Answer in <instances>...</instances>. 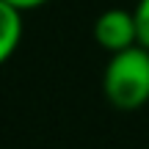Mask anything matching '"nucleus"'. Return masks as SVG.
I'll return each instance as SVG.
<instances>
[{
  "label": "nucleus",
  "instance_id": "obj_1",
  "mask_svg": "<svg viewBox=\"0 0 149 149\" xmlns=\"http://www.w3.org/2000/svg\"><path fill=\"white\" fill-rule=\"evenodd\" d=\"M102 88L113 108L138 111L149 102V47L133 44L127 50L111 53L102 74Z\"/></svg>",
  "mask_w": 149,
  "mask_h": 149
},
{
  "label": "nucleus",
  "instance_id": "obj_2",
  "mask_svg": "<svg viewBox=\"0 0 149 149\" xmlns=\"http://www.w3.org/2000/svg\"><path fill=\"white\" fill-rule=\"evenodd\" d=\"M94 42L108 53L127 50L138 42V22L133 8H108L94 19Z\"/></svg>",
  "mask_w": 149,
  "mask_h": 149
},
{
  "label": "nucleus",
  "instance_id": "obj_3",
  "mask_svg": "<svg viewBox=\"0 0 149 149\" xmlns=\"http://www.w3.org/2000/svg\"><path fill=\"white\" fill-rule=\"evenodd\" d=\"M22 14L25 11L17 6L0 0V64H6L22 42Z\"/></svg>",
  "mask_w": 149,
  "mask_h": 149
},
{
  "label": "nucleus",
  "instance_id": "obj_4",
  "mask_svg": "<svg viewBox=\"0 0 149 149\" xmlns=\"http://www.w3.org/2000/svg\"><path fill=\"white\" fill-rule=\"evenodd\" d=\"M133 11H135V22H138V42L149 47V0H138Z\"/></svg>",
  "mask_w": 149,
  "mask_h": 149
},
{
  "label": "nucleus",
  "instance_id": "obj_5",
  "mask_svg": "<svg viewBox=\"0 0 149 149\" xmlns=\"http://www.w3.org/2000/svg\"><path fill=\"white\" fill-rule=\"evenodd\" d=\"M6 3L17 6L19 11H33V8H42L44 3H50V0H6Z\"/></svg>",
  "mask_w": 149,
  "mask_h": 149
}]
</instances>
